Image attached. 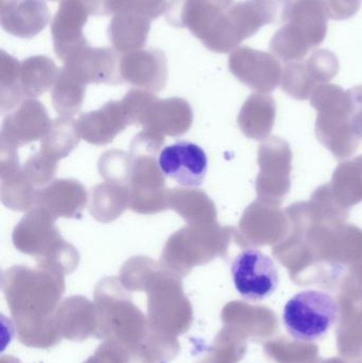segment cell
<instances>
[{
    "instance_id": "6da1fadb",
    "label": "cell",
    "mask_w": 362,
    "mask_h": 363,
    "mask_svg": "<svg viewBox=\"0 0 362 363\" xmlns=\"http://www.w3.org/2000/svg\"><path fill=\"white\" fill-rule=\"evenodd\" d=\"M55 220L42 207L30 209L13 230V245L21 253L35 257L42 268L72 272L80 255L74 245L62 238Z\"/></svg>"
},
{
    "instance_id": "7a4b0ae2",
    "label": "cell",
    "mask_w": 362,
    "mask_h": 363,
    "mask_svg": "<svg viewBox=\"0 0 362 363\" xmlns=\"http://www.w3.org/2000/svg\"><path fill=\"white\" fill-rule=\"evenodd\" d=\"M165 17L174 27L187 28L214 52L227 53L242 44L227 10L208 0H169Z\"/></svg>"
},
{
    "instance_id": "3957f363",
    "label": "cell",
    "mask_w": 362,
    "mask_h": 363,
    "mask_svg": "<svg viewBox=\"0 0 362 363\" xmlns=\"http://www.w3.org/2000/svg\"><path fill=\"white\" fill-rule=\"evenodd\" d=\"M329 19L327 0H295L288 21L271 38L270 49L283 60L305 57L327 38Z\"/></svg>"
},
{
    "instance_id": "277c9868",
    "label": "cell",
    "mask_w": 362,
    "mask_h": 363,
    "mask_svg": "<svg viewBox=\"0 0 362 363\" xmlns=\"http://www.w3.org/2000/svg\"><path fill=\"white\" fill-rule=\"evenodd\" d=\"M339 306L335 298L319 290H304L286 303L283 322L295 340L310 342L323 338L335 324Z\"/></svg>"
},
{
    "instance_id": "5b68a950",
    "label": "cell",
    "mask_w": 362,
    "mask_h": 363,
    "mask_svg": "<svg viewBox=\"0 0 362 363\" xmlns=\"http://www.w3.org/2000/svg\"><path fill=\"white\" fill-rule=\"evenodd\" d=\"M218 230L212 223L187 224L168 238L162 262L176 272H188L218 254Z\"/></svg>"
},
{
    "instance_id": "8992f818",
    "label": "cell",
    "mask_w": 362,
    "mask_h": 363,
    "mask_svg": "<svg viewBox=\"0 0 362 363\" xmlns=\"http://www.w3.org/2000/svg\"><path fill=\"white\" fill-rule=\"evenodd\" d=\"M91 15H110L108 0H63L60 4L51 23V33L55 55L62 61L89 46L83 29Z\"/></svg>"
},
{
    "instance_id": "52a82bcc",
    "label": "cell",
    "mask_w": 362,
    "mask_h": 363,
    "mask_svg": "<svg viewBox=\"0 0 362 363\" xmlns=\"http://www.w3.org/2000/svg\"><path fill=\"white\" fill-rule=\"evenodd\" d=\"M132 160L128 184L129 208L140 215H152L169 208V189L155 155H137Z\"/></svg>"
},
{
    "instance_id": "ba28073f",
    "label": "cell",
    "mask_w": 362,
    "mask_h": 363,
    "mask_svg": "<svg viewBox=\"0 0 362 363\" xmlns=\"http://www.w3.org/2000/svg\"><path fill=\"white\" fill-rule=\"evenodd\" d=\"M232 277L238 294L250 302H261L278 287V269L271 257L259 249H246L232 264Z\"/></svg>"
},
{
    "instance_id": "9c48e42d",
    "label": "cell",
    "mask_w": 362,
    "mask_h": 363,
    "mask_svg": "<svg viewBox=\"0 0 362 363\" xmlns=\"http://www.w3.org/2000/svg\"><path fill=\"white\" fill-rule=\"evenodd\" d=\"M118 52L108 47L91 48L86 46L70 55L62 69L82 84L103 83L123 84Z\"/></svg>"
},
{
    "instance_id": "30bf717a",
    "label": "cell",
    "mask_w": 362,
    "mask_h": 363,
    "mask_svg": "<svg viewBox=\"0 0 362 363\" xmlns=\"http://www.w3.org/2000/svg\"><path fill=\"white\" fill-rule=\"evenodd\" d=\"M295 0H246L227 10L240 42L255 35L264 26L282 25L288 21Z\"/></svg>"
},
{
    "instance_id": "8fae6325",
    "label": "cell",
    "mask_w": 362,
    "mask_h": 363,
    "mask_svg": "<svg viewBox=\"0 0 362 363\" xmlns=\"http://www.w3.org/2000/svg\"><path fill=\"white\" fill-rule=\"evenodd\" d=\"M157 161L166 177L186 188L199 187L208 174V155L193 143L178 142L166 147Z\"/></svg>"
},
{
    "instance_id": "7c38bea8",
    "label": "cell",
    "mask_w": 362,
    "mask_h": 363,
    "mask_svg": "<svg viewBox=\"0 0 362 363\" xmlns=\"http://www.w3.org/2000/svg\"><path fill=\"white\" fill-rule=\"evenodd\" d=\"M52 121L45 106L35 99H26L4 118L0 140L18 149L44 138Z\"/></svg>"
},
{
    "instance_id": "4fadbf2b",
    "label": "cell",
    "mask_w": 362,
    "mask_h": 363,
    "mask_svg": "<svg viewBox=\"0 0 362 363\" xmlns=\"http://www.w3.org/2000/svg\"><path fill=\"white\" fill-rule=\"evenodd\" d=\"M120 72L125 82L150 93H159L167 83V59L159 49L132 51L121 57Z\"/></svg>"
},
{
    "instance_id": "5bb4252c",
    "label": "cell",
    "mask_w": 362,
    "mask_h": 363,
    "mask_svg": "<svg viewBox=\"0 0 362 363\" xmlns=\"http://www.w3.org/2000/svg\"><path fill=\"white\" fill-rule=\"evenodd\" d=\"M77 125L82 140L95 146H103L112 143L132 123L120 100L108 102L98 110L80 115Z\"/></svg>"
},
{
    "instance_id": "9a60e30c",
    "label": "cell",
    "mask_w": 362,
    "mask_h": 363,
    "mask_svg": "<svg viewBox=\"0 0 362 363\" xmlns=\"http://www.w3.org/2000/svg\"><path fill=\"white\" fill-rule=\"evenodd\" d=\"M193 121V108L186 100L174 97L157 99L147 111L140 125L145 131L178 138L188 132Z\"/></svg>"
},
{
    "instance_id": "2e32d148",
    "label": "cell",
    "mask_w": 362,
    "mask_h": 363,
    "mask_svg": "<svg viewBox=\"0 0 362 363\" xmlns=\"http://www.w3.org/2000/svg\"><path fill=\"white\" fill-rule=\"evenodd\" d=\"M89 196L84 186L72 179H60L40 188L38 205L46 209L55 219L79 218L86 206Z\"/></svg>"
},
{
    "instance_id": "e0dca14e",
    "label": "cell",
    "mask_w": 362,
    "mask_h": 363,
    "mask_svg": "<svg viewBox=\"0 0 362 363\" xmlns=\"http://www.w3.org/2000/svg\"><path fill=\"white\" fill-rule=\"evenodd\" d=\"M0 14L4 30L21 38L38 35L49 21L48 6L44 0H19Z\"/></svg>"
},
{
    "instance_id": "ac0fdd59",
    "label": "cell",
    "mask_w": 362,
    "mask_h": 363,
    "mask_svg": "<svg viewBox=\"0 0 362 363\" xmlns=\"http://www.w3.org/2000/svg\"><path fill=\"white\" fill-rule=\"evenodd\" d=\"M151 21L152 19L135 13L115 14L108 29V38L115 50L125 55L140 50L146 45Z\"/></svg>"
},
{
    "instance_id": "d6986e66",
    "label": "cell",
    "mask_w": 362,
    "mask_h": 363,
    "mask_svg": "<svg viewBox=\"0 0 362 363\" xmlns=\"http://www.w3.org/2000/svg\"><path fill=\"white\" fill-rule=\"evenodd\" d=\"M61 69L55 62L45 55H35L23 60L21 63V91L26 99H34L46 93L59 79Z\"/></svg>"
},
{
    "instance_id": "ffe728a7",
    "label": "cell",
    "mask_w": 362,
    "mask_h": 363,
    "mask_svg": "<svg viewBox=\"0 0 362 363\" xmlns=\"http://www.w3.org/2000/svg\"><path fill=\"white\" fill-rule=\"evenodd\" d=\"M128 186L119 184H99L91 191L89 213L101 223H111L129 208Z\"/></svg>"
},
{
    "instance_id": "44dd1931",
    "label": "cell",
    "mask_w": 362,
    "mask_h": 363,
    "mask_svg": "<svg viewBox=\"0 0 362 363\" xmlns=\"http://www.w3.org/2000/svg\"><path fill=\"white\" fill-rule=\"evenodd\" d=\"M169 208L174 209L188 224H208L214 220V204L205 192L193 188L169 190Z\"/></svg>"
},
{
    "instance_id": "7402d4cb",
    "label": "cell",
    "mask_w": 362,
    "mask_h": 363,
    "mask_svg": "<svg viewBox=\"0 0 362 363\" xmlns=\"http://www.w3.org/2000/svg\"><path fill=\"white\" fill-rule=\"evenodd\" d=\"M77 121L72 117L61 116L51 123L40 143V152L55 161L68 157L80 143Z\"/></svg>"
},
{
    "instance_id": "603a6c76",
    "label": "cell",
    "mask_w": 362,
    "mask_h": 363,
    "mask_svg": "<svg viewBox=\"0 0 362 363\" xmlns=\"http://www.w3.org/2000/svg\"><path fill=\"white\" fill-rule=\"evenodd\" d=\"M85 89L86 85L61 69L59 79L51 89L53 108L61 116L72 117L78 114L84 101Z\"/></svg>"
},
{
    "instance_id": "cb8c5ba5",
    "label": "cell",
    "mask_w": 362,
    "mask_h": 363,
    "mask_svg": "<svg viewBox=\"0 0 362 363\" xmlns=\"http://www.w3.org/2000/svg\"><path fill=\"white\" fill-rule=\"evenodd\" d=\"M0 106L1 113L10 112L25 101L19 72L21 63L6 51L0 53Z\"/></svg>"
},
{
    "instance_id": "d4e9b609",
    "label": "cell",
    "mask_w": 362,
    "mask_h": 363,
    "mask_svg": "<svg viewBox=\"0 0 362 363\" xmlns=\"http://www.w3.org/2000/svg\"><path fill=\"white\" fill-rule=\"evenodd\" d=\"M38 188L31 183L23 170L1 180V201L8 208L29 211L38 205Z\"/></svg>"
},
{
    "instance_id": "484cf974",
    "label": "cell",
    "mask_w": 362,
    "mask_h": 363,
    "mask_svg": "<svg viewBox=\"0 0 362 363\" xmlns=\"http://www.w3.org/2000/svg\"><path fill=\"white\" fill-rule=\"evenodd\" d=\"M278 66V62L269 53L247 46L236 49L230 57L232 72L242 80H251L255 72H276Z\"/></svg>"
},
{
    "instance_id": "4316f807",
    "label": "cell",
    "mask_w": 362,
    "mask_h": 363,
    "mask_svg": "<svg viewBox=\"0 0 362 363\" xmlns=\"http://www.w3.org/2000/svg\"><path fill=\"white\" fill-rule=\"evenodd\" d=\"M132 164L133 160L130 153L113 149L100 157L98 170L108 183L128 186L131 178Z\"/></svg>"
},
{
    "instance_id": "83f0119b",
    "label": "cell",
    "mask_w": 362,
    "mask_h": 363,
    "mask_svg": "<svg viewBox=\"0 0 362 363\" xmlns=\"http://www.w3.org/2000/svg\"><path fill=\"white\" fill-rule=\"evenodd\" d=\"M26 178L40 189L53 182L57 170V162L38 151L26 162L21 168Z\"/></svg>"
},
{
    "instance_id": "f1b7e54d",
    "label": "cell",
    "mask_w": 362,
    "mask_h": 363,
    "mask_svg": "<svg viewBox=\"0 0 362 363\" xmlns=\"http://www.w3.org/2000/svg\"><path fill=\"white\" fill-rule=\"evenodd\" d=\"M166 0H108L110 14L135 13L142 16L155 19L165 13Z\"/></svg>"
},
{
    "instance_id": "f546056e",
    "label": "cell",
    "mask_w": 362,
    "mask_h": 363,
    "mask_svg": "<svg viewBox=\"0 0 362 363\" xmlns=\"http://www.w3.org/2000/svg\"><path fill=\"white\" fill-rule=\"evenodd\" d=\"M159 98L150 91L144 89H132L121 99L123 108L131 121L132 125L142 123L148 108Z\"/></svg>"
},
{
    "instance_id": "4dcf8cb0",
    "label": "cell",
    "mask_w": 362,
    "mask_h": 363,
    "mask_svg": "<svg viewBox=\"0 0 362 363\" xmlns=\"http://www.w3.org/2000/svg\"><path fill=\"white\" fill-rule=\"evenodd\" d=\"M165 142V138L152 132L142 131L137 134L132 140L130 155L132 157L137 155H157L161 147Z\"/></svg>"
},
{
    "instance_id": "1f68e13d",
    "label": "cell",
    "mask_w": 362,
    "mask_h": 363,
    "mask_svg": "<svg viewBox=\"0 0 362 363\" xmlns=\"http://www.w3.org/2000/svg\"><path fill=\"white\" fill-rule=\"evenodd\" d=\"M21 169L17 148L0 140V177H1V180L16 174Z\"/></svg>"
},
{
    "instance_id": "d6a6232c",
    "label": "cell",
    "mask_w": 362,
    "mask_h": 363,
    "mask_svg": "<svg viewBox=\"0 0 362 363\" xmlns=\"http://www.w3.org/2000/svg\"><path fill=\"white\" fill-rule=\"evenodd\" d=\"M329 19L344 21L354 16L361 6V0H327Z\"/></svg>"
},
{
    "instance_id": "836d02e7",
    "label": "cell",
    "mask_w": 362,
    "mask_h": 363,
    "mask_svg": "<svg viewBox=\"0 0 362 363\" xmlns=\"http://www.w3.org/2000/svg\"><path fill=\"white\" fill-rule=\"evenodd\" d=\"M208 1L212 2L215 6H219L223 10H227L233 4V0H208Z\"/></svg>"
},
{
    "instance_id": "e575fe53",
    "label": "cell",
    "mask_w": 362,
    "mask_h": 363,
    "mask_svg": "<svg viewBox=\"0 0 362 363\" xmlns=\"http://www.w3.org/2000/svg\"><path fill=\"white\" fill-rule=\"evenodd\" d=\"M18 1L19 0H0V2H1V4H0V12L12 8V6Z\"/></svg>"
},
{
    "instance_id": "d590c367",
    "label": "cell",
    "mask_w": 362,
    "mask_h": 363,
    "mask_svg": "<svg viewBox=\"0 0 362 363\" xmlns=\"http://www.w3.org/2000/svg\"><path fill=\"white\" fill-rule=\"evenodd\" d=\"M49 1H59V0H49ZM61 1H63V0H61Z\"/></svg>"
}]
</instances>
